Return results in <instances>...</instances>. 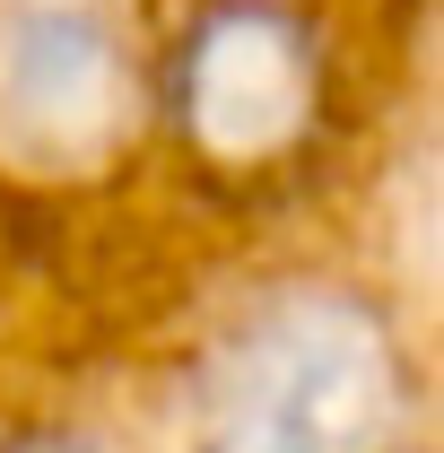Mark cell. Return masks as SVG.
Wrapping results in <instances>:
<instances>
[{"label": "cell", "mask_w": 444, "mask_h": 453, "mask_svg": "<svg viewBox=\"0 0 444 453\" xmlns=\"http://www.w3.org/2000/svg\"><path fill=\"white\" fill-rule=\"evenodd\" d=\"M401 366L366 305L287 296L235 340L226 401L201 453H392Z\"/></svg>", "instance_id": "1"}, {"label": "cell", "mask_w": 444, "mask_h": 453, "mask_svg": "<svg viewBox=\"0 0 444 453\" xmlns=\"http://www.w3.org/2000/svg\"><path fill=\"white\" fill-rule=\"evenodd\" d=\"M140 122L122 0H0V157L35 174L105 166Z\"/></svg>", "instance_id": "2"}, {"label": "cell", "mask_w": 444, "mask_h": 453, "mask_svg": "<svg viewBox=\"0 0 444 453\" xmlns=\"http://www.w3.org/2000/svg\"><path fill=\"white\" fill-rule=\"evenodd\" d=\"M174 113L201 157L271 166L314 122V44L279 0H218L174 61Z\"/></svg>", "instance_id": "3"}, {"label": "cell", "mask_w": 444, "mask_h": 453, "mask_svg": "<svg viewBox=\"0 0 444 453\" xmlns=\"http://www.w3.org/2000/svg\"><path fill=\"white\" fill-rule=\"evenodd\" d=\"M18 453H79L70 436H35V445H18Z\"/></svg>", "instance_id": "4"}]
</instances>
